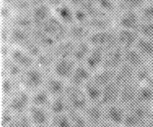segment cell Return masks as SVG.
<instances>
[{
	"label": "cell",
	"instance_id": "obj_1",
	"mask_svg": "<svg viewBox=\"0 0 153 127\" xmlns=\"http://www.w3.org/2000/svg\"><path fill=\"white\" fill-rule=\"evenodd\" d=\"M150 116V106L135 103L126 108L124 127H140Z\"/></svg>",
	"mask_w": 153,
	"mask_h": 127
},
{
	"label": "cell",
	"instance_id": "obj_2",
	"mask_svg": "<svg viewBox=\"0 0 153 127\" xmlns=\"http://www.w3.org/2000/svg\"><path fill=\"white\" fill-rule=\"evenodd\" d=\"M46 77L47 76L44 73V70L35 65L24 71L21 77L22 85L28 92H34L40 89H43Z\"/></svg>",
	"mask_w": 153,
	"mask_h": 127
},
{
	"label": "cell",
	"instance_id": "obj_3",
	"mask_svg": "<svg viewBox=\"0 0 153 127\" xmlns=\"http://www.w3.org/2000/svg\"><path fill=\"white\" fill-rule=\"evenodd\" d=\"M63 96L65 97L70 109L76 110V111L83 112L90 104L87 95L84 91V87L68 84L66 85Z\"/></svg>",
	"mask_w": 153,
	"mask_h": 127
},
{
	"label": "cell",
	"instance_id": "obj_4",
	"mask_svg": "<svg viewBox=\"0 0 153 127\" xmlns=\"http://www.w3.org/2000/svg\"><path fill=\"white\" fill-rule=\"evenodd\" d=\"M31 98L32 96L30 95V92H28L27 90H18L12 94L10 98H8L6 108H8L16 115L28 113L30 107L32 105Z\"/></svg>",
	"mask_w": 153,
	"mask_h": 127
},
{
	"label": "cell",
	"instance_id": "obj_5",
	"mask_svg": "<svg viewBox=\"0 0 153 127\" xmlns=\"http://www.w3.org/2000/svg\"><path fill=\"white\" fill-rule=\"evenodd\" d=\"M87 41L92 47H98L107 50L117 45V32L111 29L106 31L91 32Z\"/></svg>",
	"mask_w": 153,
	"mask_h": 127
},
{
	"label": "cell",
	"instance_id": "obj_6",
	"mask_svg": "<svg viewBox=\"0 0 153 127\" xmlns=\"http://www.w3.org/2000/svg\"><path fill=\"white\" fill-rule=\"evenodd\" d=\"M41 29L46 34H48L51 38H53L57 43L68 39V26L63 23L57 16L52 15L43 24V26Z\"/></svg>",
	"mask_w": 153,
	"mask_h": 127
},
{
	"label": "cell",
	"instance_id": "obj_7",
	"mask_svg": "<svg viewBox=\"0 0 153 127\" xmlns=\"http://www.w3.org/2000/svg\"><path fill=\"white\" fill-rule=\"evenodd\" d=\"M124 51H125L124 49L120 47L118 45L105 50L104 61H103L102 67L108 68V69H111V70L118 69L125 63Z\"/></svg>",
	"mask_w": 153,
	"mask_h": 127
},
{
	"label": "cell",
	"instance_id": "obj_8",
	"mask_svg": "<svg viewBox=\"0 0 153 127\" xmlns=\"http://www.w3.org/2000/svg\"><path fill=\"white\" fill-rule=\"evenodd\" d=\"M76 64L74 59L68 58V59H56L55 63L53 65L52 72L55 76L63 80H70L74 71H75Z\"/></svg>",
	"mask_w": 153,
	"mask_h": 127
},
{
	"label": "cell",
	"instance_id": "obj_9",
	"mask_svg": "<svg viewBox=\"0 0 153 127\" xmlns=\"http://www.w3.org/2000/svg\"><path fill=\"white\" fill-rule=\"evenodd\" d=\"M89 127H98L104 121V107L99 103H90L83 111Z\"/></svg>",
	"mask_w": 153,
	"mask_h": 127
},
{
	"label": "cell",
	"instance_id": "obj_10",
	"mask_svg": "<svg viewBox=\"0 0 153 127\" xmlns=\"http://www.w3.org/2000/svg\"><path fill=\"white\" fill-rule=\"evenodd\" d=\"M142 21L137 10H125L118 18V28L131 31H139Z\"/></svg>",
	"mask_w": 153,
	"mask_h": 127
},
{
	"label": "cell",
	"instance_id": "obj_11",
	"mask_svg": "<svg viewBox=\"0 0 153 127\" xmlns=\"http://www.w3.org/2000/svg\"><path fill=\"white\" fill-rule=\"evenodd\" d=\"M9 59L21 66L24 70L29 69L36 65V59L29 54L23 48L13 47L9 54Z\"/></svg>",
	"mask_w": 153,
	"mask_h": 127
},
{
	"label": "cell",
	"instance_id": "obj_12",
	"mask_svg": "<svg viewBox=\"0 0 153 127\" xmlns=\"http://www.w3.org/2000/svg\"><path fill=\"white\" fill-rule=\"evenodd\" d=\"M28 115L33 125L36 127H44L50 124L51 114L47 108H42V107L31 105L28 111Z\"/></svg>",
	"mask_w": 153,
	"mask_h": 127
},
{
	"label": "cell",
	"instance_id": "obj_13",
	"mask_svg": "<svg viewBox=\"0 0 153 127\" xmlns=\"http://www.w3.org/2000/svg\"><path fill=\"white\" fill-rule=\"evenodd\" d=\"M126 118V107L120 103L104 107V120L110 123L124 126Z\"/></svg>",
	"mask_w": 153,
	"mask_h": 127
},
{
	"label": "cell",
	"instance_id": "obj_14",
	"mask_svg": "<svg viewBox=\"0 0 153 127\" xmlns=\"http://www.w3.org/2000/svg\"><path fill=\"white\" fill-rule=\"evenodd\" d=\"M139 37L140 34L137 31L125 30V29H118L117 31V45L124 50L134 48Z\"/></svg>",
	"mask_w": 153,
	"mask_h": 127
},
{
	"label": "cell",
	"instance_id": "obj_15",
	"mask_svg": "<svg viewBox=\"0 0 153 127\" xmlns=\"http://www.w3.org/2000/svg\"><path fill=\"white\" fill-rule=\"evenodd\" d=\"M137 94H138L137 81H133L131 84H126L124 87H120L118 103L127 108V107L136 103V101H137Z\"/></svg>",
	"mask_w": 153,
	"mask_h": 127
},
{
	"label": "cell",
	"instance_id": "obj_16",
	"mask_svg": "<svg viewBox=\"0 0 153 127\" xmlns=\"http://www.w3.org/2000/svg\"><path fill=\"white\" fill-rule=\"evenodd\" d=\"M120 87L115 84L114 81L106 85L102 89V96H101L99 104L103 107H107L109 105L118 103L120 100Z\"/></svg>",
	"mask_w": 153,
	"mask_h": 127
},
{
	"label": "cell",
	"instance_id": "obj_17",
	"mask_svg": "<svg viewBox=\"0 0 153 127\" xmlns=\"http://www.w3.org/2000/svg\"><path fill=\"white\" fill-rule=\"evenodd\" d=\"M92 74L93 72L84 63H79V64H76V67L73 75H71V79L68 80V84L83 87L92 79Z\"/></svg>",
	"mask_w": 153,
	"mask_h": 127
},
{
	"label": "cell",
	"instance_id": "obj_18",
	"mask_svg": "<svg viewBox=\"0 0 153 127\" xmlns=\"http://www.w3.org/2000/svg\"><path fill=\"white\" fill-rule=\"evenodd\" d=\"M66 85L68 84H65V80L59 79V77L52 74V75H48L46 77L44 89L49 92V95L51 97H58V96H62L65 94Z\"/></svg>",
	"mask_w": 153,
	"mask_h": 127
},
{
	"label": "cell",
	"instance_id": "obj_19",
	"mask_svg": "<svg viewBox=\"0 0 153 127\" xmlns=\"http://www.w3.org/2000/svg\"><path fill=\"white\" fill-rule=\"evenodd\" d=\"M136 73L137 70L124 63L118 69L115 70L114 82L122 87L128 84L136 81Z\"/></svg>",
	"mask_w": 153,
	"mask_h": 127
},
{
	"label": "cell",
	"instance_id": "obj_20",
	"mask_svg": "<svg viewBox=\"0 0 153 127\" xmlns=\"http://www.w3.org/2000/svg\"><path fill=\"white\" fill-rule=\"evenodd\" d=\"M31 15L33 18V23L35 28L41 29L43 24L51 18V7L47 3L33 7L31 11Z\"/></svg>",
	"mask_w": 153,
	"mask_h": 127
},
{
	"label": "cell",
	"instance_id": "obj_21",
	"mask_svg": "<svg viewBox=\"0 0 153 127\" xmlns=\"http://www.w3.org/2000/svg\"><path fill=\"white\" fill-rule=\"evenodd\" d=\"M104 54H105L104 49L98 48V47H92L91 52L89 53L87 59H86L84 64L92 72L97 71L98 69L102 68L103 61H104Z\"/></svg>",
	"mask_w": 153,
	"mask_h": 127
},
{
	"label": "cell",
	"instance_id": "obj_22",
	"mask_svg": "<svg viewBox=\"0 0 153 127\" xmlns=\"http://www.w3.org/2000/svg\"><path fill=\"white\" fill-rule=\"evenodd\" d=\"M31 36L35 42L38 44L43 50L51 51L53 50V48L55 47V45L57 44L53 38H51L48 34H46L42 29L39 28H34L31 31Z\"/></svg>",
	"mask_w": 153,
	"mask_h": 127
},
{
	"label": "cell",
	"instance_id": "obj_23",
	"mask_svg": "<svg viewBox=\"0 0 153 127\" xmlns=\"http://www.w3.org/2000/svg\"><path fill=\"white\" fill-rule=\"evenodd\" d=\"M76 42L70 40V39H65V40L58 42L53 48L52 52L56 59H68L71 58L73 59V54L75 51Z\"/></svg>",
	"mask_w": 153,
	"mask_h": 127
},
{
	"label": "cell",
	"instance_id": "obj_24",
	"mask_svg": "<svg viewBox=\"0 0 153 127\" xmlns=\"http://www.w3.org/2000/svg\"><path fill=\"white\" fill-rule=\"evenodd\" d=\"M91 34V31L88 29L86 24L75 23L71 26H68V39L74 41L76 43L87 41L89 36Z\"/></svg>",
	"mask_w": 153,
	"mask_h": 127
},
{
	"label": "cell",
	"instance_id": "obj_25",
	"mask_svg": "<svg viewBox=\"0 0 153 127\" xmlns=\"http://www.w3.org/2000/svg\"><path fill=\"white\" fill-rule=\"evenodd\" d=\"M31 40H32L31 32L16 28V26H13L10 30L9 43L14 45V47L24 48Z\"/></svg>",
	"mask_w": 153,
	"mask_h": 127
},
{
	"label": "cell",
	"instance_id": "obj_26",
	"mask_svg": "<svg viewBox=\"0 0 153 127\" xmlns=\"http://www.w3.org/2000/svg\"><path fill=\"white\" fill-rule=\"evenodd\" d=\"M124 61L126 64L130 65L134 69L138 70L140 68L146 66L147 60L135 48H131L124 51Z\"/></svg>",
	"mask_w": 153,
	"mask_h": 127
},
{
	"label": "cell",
	"instance_id": "obj_27",
	"mask_svg": "<svg viewBox=\"0 0 153 127\" xmlns=\"http://www.w3.org/2000/svg\"><path fill=\"white\" fill-rule=\"evenodd\" d=\"M115 77V70L108 69V68H100L97 71L93 72L92 74V81H94L96 84L100 87H104L106 85L114 81Z\"/></svg>",
	"mask_w": 153,
	"mask_h": 127
},
{
	"label": "cell",
	"instance_id": "obj_28",
	"mask_svg": "<svg viewBox=\"0 0 153 127\" xmlns=\"http://www.w3.org/2000/svg\"><path fill=\"white\" fill-rule=\"evenodd\" d=\"M136 103L148 105V106L153 104V82L138 84V94Z\"/></svg>",
	"mask_w": 153,
	"mask_h": 127
},
{
	"label": "cell",
	"instance_id": "obj_29",
	"mask_svg": "<svg viewBox=\"0 0 153 127\" xmlns=\"http://www.w3.org/2000/svg\"><path fill=\"white\" fill-rule=\"evenodd\" d=\"M55 11V16L60 19L63 23L66 26H71L76 23L75 21V14H74V7L71 6L70 4L63 3L62 5L54 8Z\"/></svg>",
	"mask_w": 153,
	"mask_h": 127
},
{
	"label": "cell",
	"instance_id": "obj_30",
	"mask_svg": "<svg viewBox=\"0 0 153 127\" xmlns=\"http://www.w3.org/2000/svg\"><path fill=\"white\" fill-rule=\"evenodd\" d=\"M146 60L153 59V41L140 36L134 47Z\"/></svg>",
	"mask_w": 153,
	"mask_h": 127
},
{
	"label": "cell",
	"instance_id": "obj_31",
	"mask_svg": "<svg viewBox=\"0 0 153 127\" xmlns=\"http://www.w3.org/2000/svg\"><path fill=\"white\" fill-rule=\"evenodd\" d=\"M88 29L91 32H99L110 30L112 26V21L109 16H102V18H89L88 23H86Z\"/></svg>",
	"mask_w": 153,
	"mask_h": 127
},
{
	"label": "cell",
	"instance_id": "obj_32",
	"mask_svg": "<svg viewBox=\"0 0 153 127\" xmlns=\"http://www.w3.org/2000/svg\"><path fill=\"white\" fill-rule=\"evenodd\" d=\"M92 46L88 41H83V42L76 43L75 51L73 54V59L76 61V63H85L86 59H87L89 53L91 52Z\"/></svg>",
	"mask_w": 153,
	"mask_h": 127
},
{
	"label": "cell",
	"instance_id": "obj_33",
	"mask_svg": "<svg viewBox=\"0 0 153 127\" xmlns=\"http://www.w3.org/2000/svg\"><path fill=\"white\" fill-rule=\"evenodd\" d=\"M68 108L70 107H68L65 97L62 95V96H58V97H52L50 105L48 107V110L50 112L51 116H52V115H58V114L66 113Z\"/></svg>",
	"mask_w": 153,
	"mask_h": 127
},
{
	"label": "cell",
	"instance_id": "obj_34",
	"mask_svg": "<svg viewBox=\"0 0 153 127\" xmlns=\"http://www.w3.org/2000/svg\"><path fill=\"white\" fill-rule=\"evenodd\" d=\"M55 61H56V57L54 56L52 50L51 51L44 50L36 58V65L43 70H48V69L52 70Z\"/></svg>",
	"mask_w": 153,
	"mask_h": 127
},
{
	"label": "cell",
	"instance_id": "obj_35",
	"mask_svg": "<svg viewBox=\"0 0 153 127\" xmlns=\"http://www.w3.org/2000/svg\"><path fill=\"white\" fill-rule=\"evenodd\" d=\"M51 99L52 97L49 95V92L46 91L45 89H40L38 91L34 92L33 95H32L31 101H32V105L34 106H38V107H42V108H47L50 105Z\"/></svg>",
	"mask_w": 153,
	"mask_h": 127
},
{
	"label": "cell",
	"instance_id": "obj_36",
	"mask_svg": "<svg viewBox=\"0 0 153 127\" xmlns=\"http://www.w3.org/2000/svg\"><path fill=\"white\" fill-rule=\"evenodd\" d=\"M83 87L90 103H99L102 96V87L92 81V79L89 80Z\"/></svg>",
	"mask_w": 153,
	"mask_h": 127
},
{
	"label": "cell",
	"instance_id": "obj_37",
	"mask_svg": "<svg viewBox=\"0 0 153 127\" xmlns=\"http://www.w3.org/2000/svg\"><path fill=\"white\" fill-rule=\"evenodd\" d=\"M81 8H83L84 10L87 12L90 18H102V16H109L107 13H105L99 6L97 5V3L95 2V0H83L82 4H81Z\"/></svg>",
	"mask_w": 153,
	"mask_h": 127
},
{
	"label": "cell",
	"instance_id": "obj_38",
	"mask_svg": "<svg viewBox=\"0 0 153 127\" xmlns=\"http://www.w3.org/2000/svg\"><path fill=\"white\" fill-rule=\"evenodd\" d=\"M13 23L14 26H16V28L23 29V30L29 32H31L35 28L31 12H29V13H18L13 18Z\"/></svg>",
	"mask_w": 153,
	"mask_h": 127
},
{
	"label": "cell",
	"instance_id": "obj_39",
	"mask_svg": "<svg viewBox=\"0 0 153 127\" xmlns=\"http://www.w3.org/2000/svg\"><path fill=\"white\" fill-rule=\"evenodd\" d=\"M2 71H5V76L11 77L13 79H21L25 70L21 66L11 61L9 58L5 59V64L2 65Z\"/></svg>",
	"mask_w": 153,
	"mask_h": 127
},
{
	"label": "cell",
	"instance_id": "obj_40",
	"mask_svg": "<svg viewBox=\"0 0 153 127\" xmlns=\"http://www.w3.org/2000/svg\"><path fill=\"white\" fill-rule=\"evenodd\" d=\"M68 114L71 122V127H89V124L85 116H84L83 112L76 111V110L68 108Z\"/></svg>",
	"mask_w": 153,
	"mask_h": 127
},
{
	"label": "cell",
	"instance_id": "obj_41",
	"mask_svg": "<svg viewBox=\"0 0 153 127\" xmlns=\"http://www.w3.org/2000/svg\"><path fill=\"white\" fill-rule=\"evenodd\" d=\"M13 79L8 76L2 77L1 81V92L2 96L5 98H10L14 92H16V82Z\"/></svg>",
	"mask_w": 153,
	"mask_h": 127
},
{
	"label": "cell",
	"instance_id": "obj_42",
	"mask_svg": "<svg viewBox=\"0 0 153 127\" xmlns=\"http://www.w3.org/2000/svg\"><path fill=\"white\" fill-rule=\"evenodd\" d=\"M50 123L55 127H71V122L68 112L51 116Z\"/></svg>",
	"mask_w": 153,
	"mask_h": 127
},
{
	"label": "cell",
	"instance_id": "obj_43",
	"mask_svg": "<svg viewBox=\"0 0 153 127\" xmlns=\"http://www.w3.org/2000/svg\"><path fill=\"white\" fill-rule=\"evenodd\" d=\"M147 0H120L123 10H138L145 5Z\"/></svg>",
	"mask_w": 153,
	"mask_h": 127
},
{
	"label": "cell",
	"instance_id": "obj_44",
	"mask_svg": "<svg viewBox=\"0 0 153 127\" xmlns=\"http://www.w3.org/2000/svg\"><path fill=\"white\" fill-rule=\"evenodd\" d=\"M142 23H153V3L145 4L139 11Z\"/></svg>",
	"mask_w": 153,
	"mask_h": 127
},
{
	"label": "cell",
	"instance_id": "obj_45",
	"mask_svg": "<svg viewBox=\"0 0 153 127\" xmlns=\"http://www.w3.org/2000/svg\"><path fill=\"white\" fill-rule=\"evenodd\" d=\"M16 114H13L8 108L2 110L1 113V127H12L16 119Z\"/></svg>",
	"mask_w": 153,
	"mask_h": 127
},
{
	"label": "cell",
	"instance_id": "obj_46",
	"mask_svg": "<svg viewBox=\"0 0 153 127\" xmlns=\"http://www.w3.org/2000/svg\"><path fill=\"white\" fill-rule=\"evenodd\" d=\"M12 127H34L31 119L28 115V113L22 114V115H16L14 122L12 124Z\"/></svg>",
	"mask_w": 153,
	"mask_h": 127
},
{
	"label": "cell",
	"instance_id": "obj_47",
	"mask_svg": "<svg viewBox=\"0 0 153 127\" xmlns=\"http://www.w3.org/2000/svg\"><path fill=\"white\" fill-rule=\"evenodd\" d=\"M95 2L97 3V5L107 14L113 13V12L117 10L115 2L111 1V0H95Z\"/></svg>",
	"mask_w": 153,
	"mask_h": 127
},
{
	"label": "cell",
	"instance_id": "obj_48",
	"mask_svg": "<svg viewBox=\"0 0 153 127\" xmlns=\"http://www.w3.org/2000/svg\"><path fill=\"white\" fill-rule=\"evenodd\" d=\"M138 32L140 36L153 41V23H142Z\"/></svg>",
	"mask_w": 153,
	"mask_h": 127
},
{
	"label": "cell",
	"instance_id": "obj_49",
	"mask_svg": "<svg viewBox=\"0 0 153 127\" xmlns=\"http://www.w3.org/2000/svg\"><path fill=\"white\" fill-rule=\"evenodd\" d=\"M74 14H75V21L78 23L86 24L89 21V15L87 12L81 7H74Z\"/></svg>",
	"mask_w": 153,
	"mask_h": 127
},
{
	"label": "cell",
	"instance_id": "obj_50",
	"mask_svg": "<svg viewBox=\"0 0 153 127\" xmlns=\"http://www.w3.org/2000/svg\"><path fill=\"white\" fill-rule=\"evenodd\" d=\"M9 38H10V30H8L6 26H2L1 28V42H2V44L8 43Z\"/></svg>",
	"mask_w": 153,
	"mask_h": 127
},
{
	"label": "cell",
	"instance_id": "obj_51",
	"mask_svg": "<svg viewBox=\"0 0 153 127\" xmlns=\"http://www.w3.org/2000/svg\"><path fill=\"white\" fill-rule=\"evenodd\" d=\"M0 14H1V18L3 19H7L10 18L11 10H10V8H9V5L3 4V5L1 6V9H0Z\"/></svg>",
	"mask_w": 153,
	"mask_h": 127
},
{
	"label": "cell",
	"instance_id": "obj_52",
	"mask_svg": "<svg viewBox=\"0 0 153 127\" xmlns=\"http://www.w3.org/2000/svg\"><path fill=\"white\" fill-rule=\"evenodd\" d=\"M46 3H47L50 7L56 8V7L62 5V4L65 3V0H46Z\"/></svg>",
	"mask_w": 153,
	"mask_h": 127
},
{
	"label": "cell",
	"instance_id": "obj_53",
	"mask_svg": "<svg viewBox=\"0 0 153 127\" xmlns=\"http://www.w3.org/2000/svg\"><path fill=\"white\" fill-rule=\"evenodd\" d=\"M66 1L68 2V4H70L71 6L80 7L81 4H82V2H83V0H66Z\"/></svg>",
	"mask_w": 153,
	"mask_h": 127
},
{
	"label": "cell",
	"instance_id": "obj_54",
	"mask_svg": "<svg viewBox=\"0 0 153 127\" xmlns=\"http://www.w3.org/2000/svg\"><path fill=\"white\" fill-rule=\"evenodd\" d=\"M98 127H124V126H120V125H117V124H113V123H110L108 121H103L102 123L100 124Z\"/></svg>",
	"mask_w": 153,
	"mask_h": 127
},
{
	"label": "cell",
	"instance_id": "obj_55",
	"mask_svg": "<svg viewBox=\"0 0 153 127\" xmlns=\"http://www.w3.org/2000/svg\"><path fill=\"white\" fill-rule=\"evenodd\" d=\"M29 2L32 4V6L35 7L38 5H41V4L46 3V0H29Z\"/></svg>",
	"mask_w": 153,
	"mask_h": 127
},
{
	"label": "cell",
	"instance_id": "obj_56",
	"mask_svg": "<svg viewBox=\"0 0 153 127\" xmlns=\"http://www.w3.org/2000/svg\"><path fill=\"white\" fill-rule=\"evenodd\" d=\"M16 1V0H2V2H3L4 4H6V5H11V6H13Z\"/></svg>",
	"mask_w": 153,
	"mask_h": 127
},
{
	"label": "cell",
	"instance_id": "obj_57",
	"mask_svg": "<svg viewBox=\"0 0 153 127\" xmlns=\"http://www.w3.org/2000/svg\"><path fill=\"white\" fill-rule=\"evenodd\" d=\"M149 66V69H150V72H151V75H152V79H153V59L150 61V65H148Z\"/></svg>",
	"mask_w": 153,
	"mask_h": 127
},
{
	"label": "cell",
	"instance_id": "obj_58",
	"mask_svg": "<svg viewBox=\"0 0 153 127\" xmlns=\"http://www.w3.org/2000/svg\"><path fill=\"white\" fill-rule=\"evenodd\" d=\"M44 127H55V126H53L52 124L50 123V124H48V125H46V126H44Z\"/></svg>",
	"mask_w": 153,
	"mask_h": 127
},
{
	"label": "cell",
	"instance_id": "obj_59",
	"mask_svg": "<svg viewBox=\"0 0 153 127\" xmlns=\"http://www.w3.org/2000/svg\"><path fill=\"white\" fill-rule=\"evenodd\" d=\"M111 1H113V2H117V1H118V0H111Z\"/></svg>",
	"mask_w": 153,
	"mask_h": 127
},
{
	"label": "cell",
	"instance_id": "obj_60",
	"mask_svg": "<svg viewBox=\"0 0 153 127\" xmlns=\"http://www.w3.org/2000/svg\"><path fill=\"white\" fill-rule=\"evenodd\" d=\"M34 127H36V126H34Z\"/></svg>",
	"mask_w": 153,
	"mask_h": 127
}]
</instances>
